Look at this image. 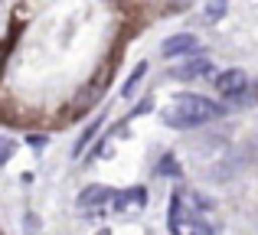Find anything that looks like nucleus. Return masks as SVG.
<instances>
[{
    "instance_id": "nucleus-1",
    "label": "nucleus",
    "mask_w": 258,
    "mask_h": 235,
    "mask_svg": "<svg viewBox=\"0 0 258 235\" xmlns=\"http://www.w3.org/2000/svg\"><path fill=\"white\" fill-rule=\"evenodd\" d=\"M167 225L173 235H216V229H219V222L213 219V203H206L193 190L173 193Z\"/></svg>"
},
{
    "instance_id": "nucleus-2",
    "label": "nucleus",
    "mask_w": 258,
    "mask_h": 235,
    "mask_svg": "<svg viewBox=\"0 0 258 235\" xmlns=\"http://www.w3.org/2000/svg\"><path fill=\"white\" fill-rule=\"evenodd\" d=\"M222 115H226V108L203 95H176L164 108V124L176 127V131H193V127H203Z\"/></svg>"
},
{
    "instance_id": "nucleus-3",
    "label": "nucleus",
    "mask_w": 258,
    "mask_h": 235,
    "mask_svg": "<svg viewBox=\"0 0 258 235\" xmlns=\"http://www.w3.org/2000/svg\"><path fill=\"white\" fill-rule=\"evenodd\" d=\"M216 92L229 102V108H252L258 105V82L245 69H226L216 75Z\"/></svg>"
},
{
    "instance_id": "nucleus-4",
    "label": "nucleus",
    "mask_w": 258,
    "mask_h": 235,
    "mask_svg": "<svg viewBox=\"0 0 258 235\" xmlns=\"http://www.w3.org/2000/svg\"><path fill=\"white\" fill-rule=\"evenodd\" d=\"M114 203H118V193L108 190V186H88V190L79 196V206L92 216H108L114 212Z\"/></svg>"
},
{
    "instance_id": "nucleus-5",
    "label": "nucleus",
    "mask_w": 258,
    "mask_h": 235,
    "mask_svg": "<svg viewBox=\"0 0 258 235\" xmlns=\"http://www.w3.org/2000/svg\"><path fill=\"white\" fill-rule=\"evenodd\" d=\"M200 49V39L193 36V33H176V36H170L164 46H160V52H164L167 59H173V56H189V52H196Z\"/></svg>"
},
{
    "instance_id": "nucleus-6",
    "label": "nucleus",
    "mask_w": 258,
    "mask_h": 235,
    "mask_svg": "<svg viewBox=\"0 0 258 235\" xmlns=\"http://www.w3.org/2000/svg\"><path fill=\"white\" fill-rule=\"evenodd\" d=\"M209 72H213V62L203 56H193L186 62H180L176 69H170V75L173 79H200V75H209Z\"/></svg>"
},
{
    "instance_id": "nucleus-7",
    "label": "nucleus",
    "mask_w": 258,
    "mask_h": 235,
    "mask_svg": "<svg viewBox=\"0 0 258 235\" xmlns=\"http://www.w3.org/2000/svg\"><path fill=\"white\" fill-rule=\"evenodd\" d=\"M226 10H229V0H206L203 20H206V23H219V20L226 17Z\"/></svg>"
},
{
    "instance_id": "nucleus-8",
    "label": "nucleus",
    "mask_w": 258,
    "mask_h": 235,
    "mask_svg": "<svg viewBox=\"0 0 258 235\" xmlns=\"http://www.w3.org/2000/svg\"><path fill=\"white\" fill-rule=\"evenodd\" d=\"M95 131H98V121H95V124H88V131L82 134V137H79V144H76V147H72V153H76V157H79V153H82V150H85V147H88V140H92V137H95Z\"/></svg>"
},
{
    "instance_id": "nucleus-9",
    "label": "nucleus",
    "mask_w": 258,
    "mask_h": 235,
    "mask_svg": "<svg viewBox=\"0 0 258 235\" xmlns=\"http://www.w3.org/2000/svg\"><path fill=\"white\" fill-rule=\"evenodd\" d=\"M141 75H144V65H138V72H134V75L127 79V85H124V95H131V89L138 85V79H141Z\"/></svg>"
},
{
    "instance_id": "nucleus-10",
    "label": "nucleus",
    "mask_w": 258,
    "mask_h": 235,
    "mask_svg": "<svg viewBox=\"0 0 258 235\" xmlns=\"http://www.w3.org/2000/svg\"><path fill=\"white\" fill-rule=\"evenodd\" d=\"M160 173H176V167H173V157H164V160H160Z\"/></svg>"
},
{
    "instance_id": "nucleus-11",
    "label": "nucleus",
    "mask_w": 258,
    "mask_h": 235,
    "mask_svg": "<svg viewBox=\"0 0 258 235\" xmlns=\"http://www.w3.org/2000/svg\"><path fill=\"white\" fill-rule=\"evenodd\" d=\"M252 147H255V153H258V134H255V140H252Z\"/></svg>"
},
{
    "instance_id": "nucleus-12",
    "label": "nucleus",
    "mask_w": 258,
    "mask_h": 235,
    "mask_svg": "<svg viewBox=\"0 0 258 235\" xmlns=\"http://www.w3.org/2000/svg\"><path fill=\"white\" fill-rule=\"evenodd\" d=\"M173 4H186V0H173Z\"/></svg>"
}]
</instances>
